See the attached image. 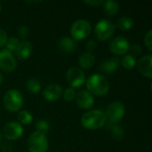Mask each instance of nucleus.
<instances>
[{"label": "nucleus", "mask_w": 152, "mask_h": 152, "mask_svg": "<svg viewBox=\"0 0 152 152\" xmlns=\"http://www.w3.org/2000/svg\"><path fill=\"white\" fill-rule=\"evenodd\" d=\"M105 113L100 110H92L86 112L81 118L82 126L88 130H97L106 125Z\"/></svg>", "instance_id": "f03ea898"}, {"label": "nucleus", "mask_w": 152, "mask_h": 152, "mask_svg": "<svg viewBox=\"0 0 152 152\" xmlns=\"http://www.w3.org/2000/svg\"><path fill=\"white\" fill-rule=\"evenodd\" d=\"M19 43H20L19 38H17L15 37H11L7 38V41L5 43V49L10 51L11 53L15 52Z\"/></svg>", "instance_id": "393cba45"}, {"label": "nucleus", "mask_w": 152, "mask_h": 152, "mask_svg": "<svg viewBox=\"0 0 152 152\" xmlns=\"http://www.w3.org/2000/svg\"><path fill=\"white\" fill-rule=\"evenodd\" d=\"M32 49H33V46L29 41L24 40V41L20 42L15 50V54H16L17 59L20 61L27 60L32 53Z\"/></svg>", "instance_id": "2eb2a0df"}, {"label": "nucleus", "mask_w": 152, "mask_h": 152, "mask_svg": "<svg viewBox=\"0 0 152 152\" xmlns=\"http://www.w3.org/2000/svg\"><path fill=\"white\" fill-rule=\"evenodd\" d=\"M103 10L106 15L113 17L119 12V4L114 0H106L103 2Z\"/></svg>", "instance_id": "6ab92c4d"}, {"label": "nucleus", "mask_w": 152, "mask_h": 152, "mask_svg": "<svg viewBox=\"0 0 152 152\" xmlns=\"http://www.w3.org/2000/svg\"><path fill=\"white\" fill-rule=\"evenodd\" d=\"M1 10H2V5H1V2H0V12H1Z\"/></svg>", "instance_id": "c9c22d12"}, {"label": "nucleus", "mask_w": 152, "mask_h": 152, "mask_svg": "<svg viewBox=\"0 0 152 152\" xmlns=\"http://www.w3.org/2000/svg\"><path fill=\"white\" fill-rule=\"evenodd\" d=\"M87 91L93 95L103 96L110 89V83L102 74H94L86 80Z\"/></svg>", "instance_id": "f257e3e1"}, {"label": "nucleus", "mask_w": 152, "mask_h": 152, "mask_svg": "<svg viewBox=\"0 0 152 152\" xmlns=\"http://www.w3.org/2000/svg\"><path fill=\"white\" fill-rule=\"evenodd\" d=\"M92 27L88 20L84 19H79L76 20L70 28V35L71 37L76 40H83L86 39L91 33Z\"/></svg>", "instance_id": "39448f33"}, {"label": "nucleus", "mask_w": 152, "mask_h": 152, "mask_svg": "<svg viewBox=\"0 0 152 152\" xmlns=\"http://www.w3.org/2000/svg\"><path fill=\"white\" fill-rule=\"evenodd\" d=\"M36 128H37V132L46 134L50 129V125H49L48 121H46L45 119H40L39 121L37 122Z\"/></svg>", "instance_id": "a878e982"}, {"label": "nucleus", "mask_w": 152, "mask_h": 152, "mask_svg": "<svg viewBox=\"0 0 152 152\" xmlns=\"http://www.w3.org/2000/svg\"><path fill=\"white\" fill-rule=\"evenodd\" d=\"M66 79L72 88H78L86 83V74L78 67H71L68 69L66 74Z\"/></svg>", "instance_id": "6e6552de"}, {"label": "nucleus", "mask_w": 152, "mask_h": 152, "mask_svg": "<svg viewBox=\"0 0 152 152\" xmlns=\"http://www.w3.org/2000/svg\"><path fill=\"white\" fill-rule=\"evenodd\" d=\"M24 102L23 95L19 90L11 89L8 90L3 98L4 107L10 112L20 111Z\"/></svg>", "instance_id": "7ed1b4c3"}, {"label": "nucleus", "mask_w": 152, "mask_h": 152, "mask_svg": "<svg viewBox=\"0 0 152 152\" xmlns=\"http://www.w3.org/2000/svg\"><path fill=\"white\" fill-rule=\"evenodd\" d=\"M1 137H2V134H1V132H0V141H1Z\"/></svg>", "instance_id": "e433bc0d"}, {"label": "nucleus", "mask_w": 152, "mask_h": 152, "mask_svg": "<svg viewBox=\"0 0 152 152\" xmlns=\"http://www.w3.org/2000/svg\"><path fill=\"white\" fill-rule=\"evenodd\" d=\"M115 29L116 25L112 23V21L107 19H102L95 25L94 34L98 40L107 41L113 36V34L115 33Z\"/></svg>", "instance_id": "423d86ee"}, {"label": "nucleus", "mask_w": 152, "mask_h": 152, "mask_svg": "<svg viewBox=\"0 0 152 152\" xmlns=\"http://www.w3.org/2000/svg\"><path fill=\"white\" fill-rule=\"evenodd\" d=\"M117 27L120 29V30H130L133 28L134 27V20L130 17H121L118 19V22H117Z\"/></svg>", "instance_id": "412c9836"}, {"label": "nucleus", "mask_w": 152, "mask_h": 152, "mask_svg": "<svg viewBox=\"0 0 152 152\" xmlns=\"http://www.w3.org/2000/svg\"><path fill=\"white\" fill-rule=\"evenodd\" d=\"M94 63H95V56L94 55L93 53L86 52L79 56L78 64L82 69H89L94 65Z\"/></svg>", "instance_id": "a211bd4d"}, {"label": "nucleus", "mask_w": 152, "mask_h": 152, "mask_svg": "<svg viewBox=\"0 0 152 152\" xmlns=\"http://www.w3.org/2000/svg\"><path fill=\"white\" fill-rule=\"evenodd\" d=\"M103 0H85L84 1V3L85 4H88V5H90V6H94V7H96V6H99V5H101V4H103Z\"/></svg>", "instance_id": "7c9ffc66"}, {"label": "nucleus", "mask_w": 152, "mask_h": 152, "mask_svg": "<svg viewBox=\"0 0 152 152\" xmlns=\"http://www.w3.org/2000/svg\"><path fill=\"white\" fill-rule=\"evenodd\" d=\"M60 49L65 53H71L76 51L77 43L70 37H64L59 41Z\"/></svg>", "instance_id": "f3484780"}, {"label": "nucleus", "mask_w": 152, "mask_h": 152, "mask_svg": "<svg viewBox=\"0 0 152 152\" xmlns=\"http://www.w3.org/2000/svg\"><path fill=\"white\" fill-rule=\"evenodd\" d=\"M17 67L16 59L12 53L3 48L0 50V69L6 73H11L15 70Z\"/></svg>", "instance_id": "1a4fd4ad"}, {"label": "nucleus", "mask_w": 152, "mask_h": 152, "mask_svg": "<svg viewBox=\"0 0 152 152\" xmlns=\"http://www.w3.org/2000/svg\"><path fill=\"white\" fill-rule=\"evenodd\" d=\"M126 112V107L121 102H112L106 110L105 117L107 119L106 123L109 124H118L119 122Z\"/></svg>", "instance_id": "0eeeda50"}, {"label": "nucleus", "mask_w": 152, "mask_h": 152, "mask_svg": "<svg viewBox=\"0 0 152 152\" xmlns=\"http://www.w3.org/2000/svg\"><path fill=\"white\" fill-rule=\"evenodd\" d=\"M120 62H121L122 66L125 69H133L136 66L137 60L132 54H126V55H124V57L122 58Z\"/></svg>", "instance_id": "5701e85b"}, {"label": "nucleus", "mask_w": 152, "mask_h": 152, "mask_svg": "<svg viewBox=\"0 0 152 152\" xmlns=\"http://www.w3.org/2000/svg\"><path fill=\"white\" fill-rule=\"evenodd\" d=\"M3 81H4V77H3V74L0 72V85L3 83Z\"/></svg>", "instance_id": "f704fd0d"}, {"label": "nucleus", "mask_w": 152, "mask_h": 152, "mask_svg": "<svg viewBox=\"0 0 152 152\" xmlns=\"http://www.w3.org/2000/svg\"><path fill=\"white\" fill-rule=\"evenodd\" d=\"M119 64H120V60L118 57H111L110 59L103 61L101 63L100 69L102 71V73L111 75L117 71Z\"/></svg>", "instance_id": "dca6fc26"}, {"label": "nucleus", "mask_w": 152, "mask_h": 152, "mask_svg": "<svg viewBox=\"0 0 152 152\" xmlns=\"http://www.w3.org/2000/svg\"><path fill=\"white\" fill-rule=\"evenodd\" d=\"M62 87L56 83L48 85L43 90V97L48 102H56L62 96Z\"/></svg>", "instance_id": "f8f14e48"}, {"label": "nucleus", "mask_w": 152, "mask_h": 152, "mask_svg": "<svg viewBox=\"0 0 152 152\" xmlns=\"http://www.w3.org/2000/svg\"><path fill=\"white\" fill-rule=\"evenodd\" d=\"M76 102L77 106L82 110H89L94 104V98L87 90H82L76 94Z\"/></svg>", "instance_id": "ddd939ff"}, {"label": "nucleus", "mask_w": 152, "mask_h": 152, "mask_svg": "<svg viewBox=\"0 0 152 152\" xmlns=\"http://www.w3.org/2000/svg\"><path fill=\"white\" fill-rule=\"evenodd\" d=\"M23 134V127L16 121L7 123L3 129V135L7 141H16Z\"/></svg>", "instance_id": "9d476101"}, {"label": "nucleus", "mask_w": 152, "mask_h": 152, "mask_svg": "<svg viewBox=\"0 0 152 152\" xmlns=\"http://www.w3.org/2000/svg\"><path fill=\"white\" fill-rule=\"evenodd\" d=\"M144 43H145V45L146 47L148 48V50L150 52L152 51V30L150 29L147 34L145 35V37H144Z\"/></svg>", "instance_id": "c85d7f7f"}, {"label": "nucleus", "mask_w": 152, "mask_h": 152, "mask_svg": "<svg viewBox=\"0 0 152 152\" xmlns=\"http://www.w3.org/2000/svg\"><path fill=\"white\" fill-rule=\"evenodd\" d=\"M106 125H110V133H111V135L114 139L116 140H121L123 137H124V130L123 128L118 125V124H109V123H106Z\"/></svg>", "instance_id": "b1692460"}, {"label": "nucleus", "mask_w": 152, "mask_h": 152, "mask_svg": "<svg viewBox=\"0 0 152 152\" xmlns=\"http://www.w3.org/2000/svg\"><path fill=\"white\" fill-rule=\"evenodd\" d=\"M7 33L4 29L0 28V48H2L4 45H5V43L7 41Z\"/></svg>", "instance_id": "c756f323"}, {"label": "nucleus", "mask_w": 152, "mask_h": 152, "mask_svg": "<svg viewBox=\"0 0 152 152\" xmlns=\"http://www.w3.org/2000/svg\"><path fill=\"white\" fill-rule=\"evenodd\" d=\"M131 51H132V53H133L132 55H134V56L135 57L136 55L141 54V53L142 52V46H141L140 45H134L132 46Z\"/></svg>", "instance_id": "473e14b6"}, {"label": "nucleus", "mask_w": 152, "mask_h": 152, "mask_svg": "<svg viewBox=\"0 0 152 152\" xmlns=\"http://www.w3.org/2000/svg\"><path fill=\"white\" fill-rule=\"evenodd\" d=\"M96 46H97V45L94 40H88L86 44V47L88 50V52H90V53H92V51H94L96 48Z\"/></svg>", "instance_id": "2f4dec72"}, {"label": "nucleus", "mask_w": 152, "mask_h": 152, "mask_svg": "<svg viewBox=\"0 0 152 152\" xmlns=\"http://www.w3.org/2000/svg\"><path fill=\"white\" fill-rule=\"evenodd\" d=\"M28 149L29 152H47L48 140L45 134L34 132L28 139Z\"/></svg>", "instance_id": "20e7f679"}, {"label": "nucleus", "mask_w": 152, "mask_h": 152, "mask_svg": "<svg viewBox=\"0 0 152 152\" xmlns=\"http://www.w3.org/2000/svg\"><path fill=\"white\" fill-rule=\"evenodd\" d=\"M109 49L110 53L116 56L124 55L130 50V43L126 37L119 36L110 42Z\"/></svg>", "instance_id": "9b49d317"}, {"label": "nucleus", "mask_w": 152, "mask_h": 152, "mask_svg": "<svg viewBox=\"0 0 152 152\" xmlns=\"http://www.w3.org/2000/svg\"><path fill=\"white\" fill-rule=\"evenodd\" d=\"M1 148L3 149L2 151H11L12 145L9 142V141H6V142H3V143L1 144Z\"/></svg>", "instance_id": "72a5a7b5"}, {"label": "nucleus", "mask_w": 152, "mask_h": 152, "mask_svg": "<svg viewBox=\"0 0 152 152\" xmlns=\"http://www.w3.org/2000/svg\"><path fill=\"white\" fill-rule=\"evenodd\" d=\"M18 123L22 125H29L33 121V116L28 110H20L17 115Z\"/></svg>", "instance_id": "4be33fe9"}, {"label": "nucleus", "mask_w": 152, "mask_h": 152, "mask_svg": "<svg viewBox=\"0 0 152 152\" xmlns=\"http://www.w3.org/2000/svg\"><path fill=\"white\" fill-rule=\"evenodd\" d=\"M138 71L148 78L152 77V55L147 54L142 57L136 63Z\"/></svg>", "instance_id": "4468645a"}, {"label": "nucleus", "mask_w": 152, "mask_h": 152, "mask_svg": "<svg viewBox=\"0 0 152 152\" xmlns=\"http://www.w3.org/2000/svg\"><path fill=\"white\" fill-rule=\"evenodd\" d=\"M28 34H29L28 28V27L25 26V25L20 26V27L18 28V29H17V35L19 36V37H20V39H22V41H24V40L28 37Z\"/></svg>", "instance_id": "cd10ccee"}, {"label": "nucleus", "mask_w": 152, "mask_h": 152, "mask_svg": "<svg viewBox=\"0 0 152 152\" xmlns=\"http://www.w3.org/2000/svg\"><path fill=\"white\" fill-rule=\"evenodd\" d=\"M76 94H77V93L75 91V89L72 87L66 88L62 93L63 98L66 102H72L76 98Z\"/></svg>", "instance_id": "bb28decb"}, {"label": "nucleus", "mask_w": 152, "mask_h": 152, "mask_svg": "<svg viewBox=\"0 0 152 152\" xmlns=\"http://www.w3.org/2000/svg\"><path fill=\"white\" fill-rule=\"evenodd\" d=\"M26 88L31 94H37L41 91V83L37 78H28L26 83Z\"/></svg>", "instance_id": "aec40b11"}]
</instances>
